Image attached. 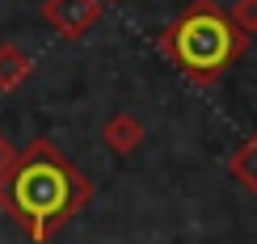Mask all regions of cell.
Returning <instances> with one entry per match:
<instances>
[{"mask_svg": "<svg viewBox=\"0 0 257 244\" xmlns=\"http://www.w3.org/2000/svg\"><path fill=\"white\" fill-rule=\"evenodd\" d=\"M34 76V59L17 42H0V93H17L21 84Z\"/></svg>", "mask_w": 257, "mask_h": 244, "instance_id": "obj_5", "label": "cell"}, {"mask_svg": "<svg viewBox=\"0 0 257 244\" xmlns=\"http://www.w3.org/2000/svg\"><path fill=\"white\" fill-rule=\"evenodd\" d=\"M228 173H232V181H240L249 194H257V131L236 147V152H232Z\"/></svg>", "mask_w": 257, "mask_h": 244, "instance_id": "obj_6", "label": "cell"}, {"mask_svg": "<svg viewBox=\"0 0 257 244\" xmlns=\"http://www.w3.org/2000/svg\"><path fill=\"white\" fill-rule=\"evenodd\" d=\"M156 47L190 84L211 89L249 51V34L236 30V21L228 17V9H219L215 0H190L165 26V34L156 38Z\"/></svg>", "mask_w": 257, "mask_h": 244, "instance_id": "obj_2", "label": "cell"}, {"mask_svg": "<svg viewBox=\"0 0 257 244\" xmlns=\"http://www.w3.org/2000/svg\"><path fill=\"white\" fill-rule=\"evenodd\" d=\"M228 17L236 21V30H244V34H257V0H232V9H228Z\"/></svg>", "mask_w": 257, "mask_h": 244, "instance_id": "obj_7", "label": "cell"}, {"mask_svg": "<svg viewBox=\"0 0 257 244\" xmlns=\"http://www.w3.org/2000/svg\"><path fill=\"white\" fill-rule=\"evenodd\" d=\"M42 21L63 38V42H80L105 13V0H42Z\"/></svg>", "mask_w": 257, "mask_h": 244, "instance_id": "obj_3", "label": "cell"}, {"mask_svg": "<svg viewBox=\"0 0 257 244\" xmlns=\"http://www.w3.org/2000/svg\"><path fill=\"white\" fill-rule=\"evenodd\" d=\"M144 139H148L144 122H139L135 114H126V110L110 114V118H105V126H101V143L110 147L114 156H131V152H139V147H144Z\"/></svg>", "mask_w": 257, "mask_h": 244, "instance_id": "obj_4", "label": "cell"}, {"mask_svg": "<svg viewBox=\"0 0 257 244\" xmlns=\"http://www.w3.org/2000/svg\"><path fill=\"white\" fill-rule=\"evenodd\" d=\"M105 5H110V0H105Z\"/></svg>", "mask_w": 257, "mask_h": 244, "instance_id": "obj_9", "label": "cell"}, {"mask_svg": "<svg viewBox=\"0 0 257 244\" xmlns=\"http://www.w3.org/2000/svg\"><path fill=\"white\" fill-rule=\"evenodd\" d=\"M89 202L93 181L51 139H34L26 152H17L13 168L0 177V210L34 244H51Z\"/></svg>", "mask_w": 257, "mask_h": 244, "instance_id": "obj_1", "label": "cell"}, {"mask_svg": "<svg viewBox=\"0 0 257 244\" xmlns=\"http://www.w3.org/2000/svg\"><path fill=\"white\" fill-rule=\"evenodd\" d=\"M13 160H17V147L5 139V135H0V177L9 173V168H13Z\"/></svg>", "mask_w": 257, "mask_h": 244, "instance_id": "obj_8", "label": "cell"}]
</instances>
